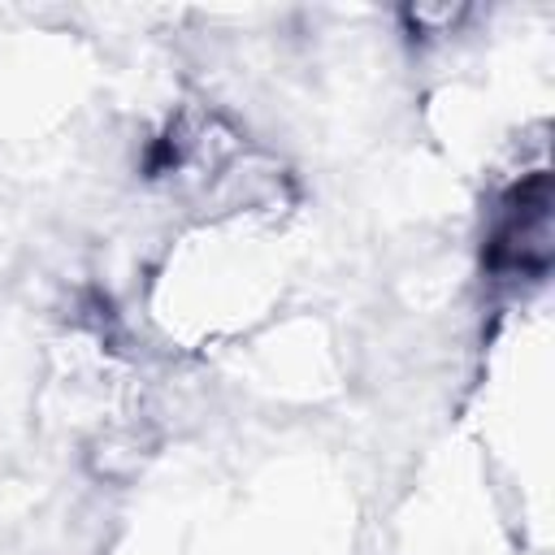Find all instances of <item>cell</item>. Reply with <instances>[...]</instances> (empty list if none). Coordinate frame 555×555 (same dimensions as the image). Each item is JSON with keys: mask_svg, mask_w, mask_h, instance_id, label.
I'll return each mask as SVG.
<instances>
[{"mask_svg": "<svg viewBox=\"0 0 555 555\" xmlns=\"http://www.w3.org/2000/svg\"><path fill=\"white\" fill-rule=\"evenodd\" d=\"M486 264L499 278H542L551 269V178L546 169L525 173L494 217L486 238Z\"/></svg>", "mask_w": 555, "mask_h": 555, "instance_id": "obj_1", "label": "cell"}, {"mask_svg": "<svg viewBox=\"0 0 555 555\" xmlns=\"http://www.w3.org/2000/svg\"><path fill=\"white\" fill-rule=\"evenodd\" d=\"M464 17H468V9H464V4H438V9L416 4V9H408L412 30H429V35H451Z\"/></svg>", "mask_w": 555, "mask_h": 555, "instance_id": "obj_2", "label": "cell"}]
</instances>
